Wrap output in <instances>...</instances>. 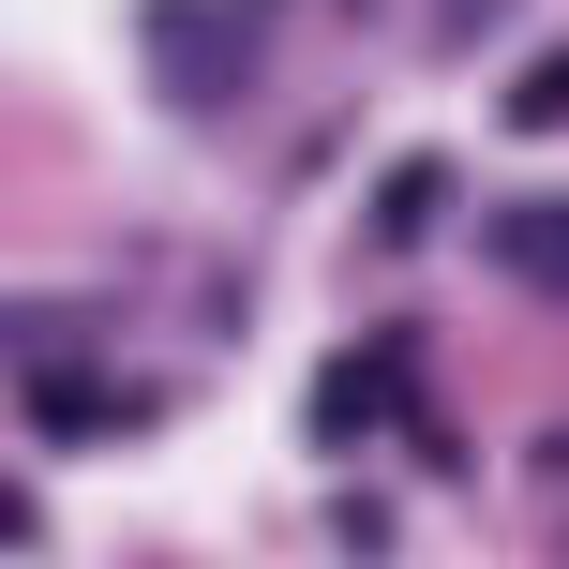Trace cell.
Here are the masks:
<instances>
[{
  "mask_svg": "<svg viewBox=\"0 0 569 569\" xmlns=\"http://www.w3.org/2000/svg\"><path fill=\"white\" fill-rule=\"evenodd\" d=\"M495 270L540 284V300L569 315V196H555V210H495Z\"/></svg>",
  "mask_w": 569,
  "mask_h": 569,
  "instance_id": "6da1fadb",
  "label": "cell"
}]
</instances>
